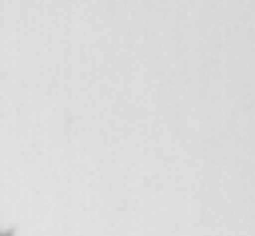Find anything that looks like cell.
I'll return each instance as SVG.
<instances>
[{"mask_svg":"<svg viewBox=\"0 0 255 236\" xmlns=\"http://www.w3.org/2000/svg\"><path fill=\"white\" fill-rule=\"evenodd\" d=\"M0 236H16V228H10V230H7V231L0 230Z\"/></svg>","mask_w":255,"mask_h":236,"instance_id":"6da1fadb","label":"cell"}]
</instances>
